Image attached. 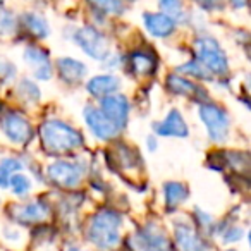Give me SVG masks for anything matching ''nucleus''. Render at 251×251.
<instances>
[{
  "instance_id": "12",
  "label": "nucleus",
  "mask_w": 251,
  "mask_h": 251,
  "mask_svg": "<svg viewBox=\"0 0 251 251\" xmlns=\"http://www.w3.org/2000/svg\"><path fill=\"white\" fill-rule=\"evenodd\" d=\"M143 25L145 29L155 38H167L176 31V23L162 12H145Z\"/></svg>"
},
{
  "instance_id": "31",
  "label": "nucleus",
  "mask_w": 251,
  "mask_h": 251,
  "mask_svg": "<svg viewBox=\"0 0 251 251\" xmlns=\"http://www.w3.org/2000/svg\"><path fill=\"white\" fill-rule=\"evenodd\" d=\"M229 2L232 4L234 9H243V7H246V4H248V0H229Z\"/></svg>"
},
{
  "instance_id": "18",
  "label": "nucleus",
  "mask_w": 251,
  "mask_h": 251,
  "mask_svg": "<svg viewBox=\"0 0 251 251\" xmlns=\"http://www.w3.org/2000/svg\"><path fill=\"white\" fill-rule=\"evenodd\" d=\"M167 90L174 93L176 97H189V95L198 93L200 86L193 81L179 76V74H171V76H167Z\"/></svg>"
},
{
  "instance_id": "14",
  "label": "nucleus",
  "mask_w": 251,
  "mask_h": 251,
  "mask_svg": "<svg viewBox=\"0 0 251 251\" xmlns=\"http://www.w3.org/2000/svg\"><path fill=\"white\" fill-rule=\"evenodd\" d=\"M88 69L83 62L71 57H60L57 60V74L64 83H77L86 76Z\"/></svg>"
},
{
  "instance_id": "21",
  "label": "nucleus",
  "mask_w": 251,
  "mask_h": 251,
  "mask_svg": "<svg viewBox=\"0 0 251 251\" xmlns=\"http://www.w3.org/2000/svg\"><path fill=\"white\" fill-rule=\"evenodd\" d=\"M158 5L162 9V14L169 16L174 23H182L188 18V11H186L182 0H160Z\"/></svg>"
},
{
  "instance_id": "26",
  "label": "nucleus",
  "mask_w": 251,
  "mask_h": 251,
  "mask_svg": "<svg viewBox=\"0 0 251 251\" xmlns=\"http://www.w3.org/2000/svg\"><path fill=\"white\" fill-rule=\"evenodd\" d=\"M18 91L21 95V98H25L29 103H35V101L40 100V90L35 83H31L29 79H23L18 86Z\"/></svg>"
},
{
  "instance_id": "10",
  "label": "nucleus",
  "mask_w": 251,
  "mask_h": 251,
  "mask_svg": "<svg viewBox=\"0 0 251 251\" xmlns=\"http://www.w3.org/2000/svg\"><path fill=\"white\" fill-rule=\"evenodd\" d=\"M153 129L158 136L164 138H188L189 129L186 124L182 114L177 108H172L164 121H160L158 124H153Z\"/></svg>"
},
{
  "instance_id": "1",
  "label": "nucleus",
  "mask_w": 251,
  "mask_h": 251,
  "mask_svg": "<svg viewBox=\"0 0 251 251\" xmlns=\"http://www.w3.org/2000/svg\"><path fill=\"white\" fill-rule=\"evenodd\" d=\"M42 145L49 153H69L84 145V138L76 127L64 121H45L40 127Z\"/></svg>"
},
{
  "instance_id": "9",
  "label": "nucleus",
  "mask_w": 251,
  "mask_h": 251,
  "mask_svg": "<svg viewBox=\"0 0 251 251\" xmlns=\"http://www.w3.org/2000/svg\"><path fill=\"white\" fill-rule=\"evenodd\" d=\"M100 110L105 114V117L110 122H114L119 129H124L127 126V119H129V101L127 97L121 93L108 95V97L100 100Z\"/></svg>"
},
{
  "instance_id": "19",
  "label": "nucleus",
  "mask_w": 251,
  "mask_h": 251,
  "mask_svg": "<svg viewBox=\"0 0 251 251\" xmlns=\"http://www.w3.org/2000/svg\"><path fill=\"white\" fill-rule=\"evenodd\" d=\"M23 26H26V29L36 38H47L50 33V26L47 19L38 14H33V12L23 16Z\"/></svg>"
},
{
  "instance_id": "4",
  "label": "nucleus",
  "mask_w": 251,
  "mask_h": 251,
  "mask_svg": "<svg viewBox=\"0 0 251 251\" xmlns=\"http://www.w3.org/2000/svg\"><path fill=\"white\" fill-rule=\"evenodd\" d=\"M200 119L206 127L208 138L213 143H224L229 136L230 119L222 107L215 103H205L200 107Z\"/></svg>"
},
{
  "instance_id": "20",
  "label": "nucleus",
  "mask_w": 251,
  "mask_h": 251,
  "mask_svg": "<svg viewBox=\"0 0 251 251\" xmlns=\"http://www.w3.org/2000/svg\"><path fill=\"white\" fill-rule=\"evenodd\" d=\"M164 195H165V203L167 208H176L179 206L186 198H188V188L181 182H167L164 186Z\"/></svg>"
},
{
  "instance_id": "15",
  "label": "nucleus",
  "mask_w": 251,
  "mask_h": 251,
  "mask_svg": "<svg viewBox=\"0 0 251 251\" xmlns=\"http://www.w3.org/2000/svg\"><path fill=\"white\" fill-rule=\"evenodd\" d=\"M176 241L181 251H206V243L186 224L176 226Z\"/></svg>"
},
{
  "instance_id": "13",
  "label": "nucleus",
  "mask_w": 251,
  "mask_h": 251,
  "mask_svg": "<svg viewBox=\"0 0 251 251\" xmlns=\"http://www.w3.org/2000/svg\"><path fill=\"white\" fill-rule=\"evenodd\" d=\"M121 88V79L110 74H101V76L91 77L86 83V91L95 98H105L108 95H114Z\"/></svg>"
},
{
  "instance_id": "2",
  "label": "nucleus",
  "mask_w": 251,
  "mask_h": 251,
  "mask_svg": "<svg viewBox=\"0 0 251 251\" xmlns=\"http://www.w3.org/2000/svg\"><path fill=\"white\" fill-rule=\"evenodd\" d=\"M122 219L117 212L101 210L91 219L88 227V239L100 250H110L121 239Z\"/></svg>"
},
{
  "instance_id": "16",
  "label": "nucleus",
  "mask_w": 251,
  "mask_h": 251,
  "mask_svg": "<svg viewBox=\"0 0 251 251\" xmlns=\"http://www.w3.org/2000/svg\"><path fill=\"white\" fill-rule=\"evenodd\" d=\"M47 215H49V208L42 201L26 203V205L16 208V220H19L23 224L42 222V220H45Z\"/></svg>"
},
{
  "instance_id": "33",
  "label": "nucleus",
  "mask_w": 251,
  "mask_h": 251,
  "mask_svg": "<svg viewBox=\"0 0 251 251\" xmlns=\"http://www.w3.org/2000/svg\"><path fill=\"white\" fill-rule=\"evenodd\" d=\"M69 251H77V248H71V250Z\"/></svg>"
},
{
  "instance_id": "35",
  "label": "nucleus",
  "mask_w": 251,
  "mask_h": 251,
  "mask_svg": "<svg viewBox=\"0 0 251 251\" xmlns=\"http://www.w3.org/2000/svg\"><path fill=\"white\" fill-rule=\"evenodd\" d=\"M230 251H232V250H230Z\"/></svg>"
},
{
  "instance_id": "28",
  "label": "nucleus",
  "mask_w": 251,
  "mask_h": 251,
  "mask_svg": "<svg viewBox=\"0 0 251 251\" xmlns=\"http://www.w3.org/2000/svg\"><path fill=\"white\" fill-rule=\"evenodd\" d=\"M16 74V69L12 64H9L7 60H0V77H4V79H7V77H12Z\"/></svg>"
},
{
  "instance_id": "17",
  "label": "nucleus",
  "mask_w": 251,
  "mask_h": 251,
  "mask_svg": "<svg viewBox=\"0 0 251 251\" xmlns=\"http://www.w3.org/2000/svg\"><path fill=\"white\" fill-rule=\"evenodd\" d=\"M127 62H129L131 69H133L136 74H140V76L151 74L155 71V66H157V60H155V57L151 55L150 52H143V50L131 53Z\"/></svg>"
},
{
  "instance_id": "34",
  "label": "nucleus",
  "mask_w": 251,
  "mask_h": 251,
  "mask_svg": "<svg viewBox=\"0 0 251 251\" xmlns=\"http://www.w3.org/2000/svg\"><path fill=\"white\" fill-rule=\"evenodd\" d=\"M2 2H4V0H0V4H2Z\"/></svg>"
},
{
  "instance_id": "8",
  "label": "nucleus",
  "mask_w": 251,
  "mask_h": 251,
  "mask_svg": "<svg viewBox=\"0 0 251 251\" xmlns=\"http://www.w3.org/2000/svg\"><path fill=\"white\" fill-rule=\"evenodd\" d=\"M49 177L52 182H55L60 188H76L81 182L84 174V167L79 164H74V162H66V160H59L53 162L49 169Z\"/></svg>"
},
{
  "instance_id": "32",
  "label": "nucleus",
  "mask_w": 251,
  "mask_h": 251,
  "mask_svg": "<svg viewBox=\"0 0 251 251\" xmlns=\"http://www.w3.org/2000/svg\"><path fill=\"white\" fill-rule=\"evenodd\" d=\"M147 143H148V150L155 151V148H157V140H155V136H148Z\"/></svg>"
},
{
  "instance_id": "7",
  "label": "nucleus",
  "mask_w": 251,
  "mask_h": 251,
  "mask_svg": "<svg viewBox=\"0 0 251 251\" xmlns=\"http://www.w3.org/2000/svg\"><path fill=\"white\" fill-rule=\"evenodd\" d=\"M83 117H84V122H86V126H88V129L91 131V134L101 141L114 140V138L119 134V131H121L117 126H115L114 122L108 121V119L105 117L103 112L97 107H91V105L84 107Z\"/></svg>"
},
{
  "instance_id": "11",
  "label": "nucleus",
  "mask_w": 251,
  "mask_h": 251,
  "mask_svg": "<svg viewBox=\"0 0 251 251\" xmlns=\"http://www.w3.org/2000/svg\"><path fill=\"white\" fill-rule=\"evenodd\" d=\"M25 59L33 67V74L36 79L49 81L52 77V66H50L49 53L40 47H28L25 50Z\"/></svg>"
},
{
  "instance_id": "30",
  "label": "nucleus",
  "mask_w": 251,
  "mask_h": 251,
  "mask_svg": "<svg viewBox=\"0 0 251 251\" xmlns=\"http://www.w3.org/2000/svg\"><path fill=\"white\" fill-rule=\"evenodd\" d=\"M195 2L206 11H215V9L220 7V0H195Z\"/></svg>"
},
{
  "instance_id": "3",
  "label": "nucleus",
  "mask_w": 251,
  "mask_h": 251,
  "mask_svg": "<svg viewBox=\"0 0 251 251\" xmlns=\"http://www.w3.org/2000/svg\"><path fill=\"white\" fill-rule=\"evenodd\" d=\"M195 50L198 62L208 71L210 74H226L229 62H227L226 50L220 47L213 36H200L195 42Z\"/></svg>"
},
{
  "instance_id": "27",
  "label": "nucleus",
  "mask_w": 251,
  "mask_h": 251,
  "mask_svg": "<svg viewBox=\"0 0 251 251\" xmlns=\"http://www.w3.org/2000/svg\"><path fill=\"white\" fill-rule=\"evenodd\" d=\"M16 29V18L7 9H0V35H9Z\"/></svg>"
},
{
  "instance_id": "29",
  "label": "nucleus",
  "mask_w": 251,
  "mask_h": 251,
  "mask_svg": "<svg viewBox=\"0 0 251 251\" xmlns=\"http://www.w3.org/2000/svg\"><path fill=\"white\" fill-rule=\"evenodd\" d=\"M241 236H243V229H241V227H230V229L224 234V241L234 243V241H239Z\"/></svg>"
},
{
  "instance_id": "6",
  "label": "nucleus",
  "mask_w": 251,
  "mask_h": 251,
  "mask_svg": "<svg viewBox=\"0 0 251 251\" xmlns=\"http://www.w3.org/2000/svg\"><path fill=\"white\" fill-rule=\"evenodd\" d=\"M0 129L9 141L16 145H26L33 138V126L21 112L9 110L0 119Z\"/></svg>"
},
{
  "instance_id": "24",
  "label": "nucleus",
  "mask_w": 251,
  "mask_h": 251,
  "mask_svg": "<svg viewBox=\"0 0 251 251\" xmlns=\"http://www.w3.org/2000/svg\"><path fill=\"white\" fill-rule=\"evenodd\" d=\"M177 71L182 74H188V76H191V77H196V79H201V81H206V79L212 77V74H210L208 71H206L205 67L198 62V60H189V62L179 66Z\"/></svg>"
},
{
  "instance_id": "25",
  "label": "nucleus",
  "mask_w": 251,
  "mask_h": 251,
  "mask_svg": "<svg viewBox=\"0 0 251 251\" xmlns=\"http://www.w3.org/2000/svg\"><path fill=\"white\" fill-rule=\"evenodd\" d=\"M9 188L12 189L14 195L25 196V195H28V191L31 189V181H29L25 174L16 172V174H12L11 179H9Z\"/></svg>"
},
{
  "instance_id": "23",
  "label": "nucleus",
  "mask_w": 251,
  "mask_h": 251,
  "mask_svg": "<svg viewBox=\"0 0 251 251\" xmlns=\"http://www.w3.org/2000/svg\"><path fill=\"white\" fill-rule=\"evenodd\" d=\"M93 5L95 11L101 12V14H112V16H121L124 14V2L122 0H88Z\"/></svg>"
},
{
  "instance_id": "5",
  "label": "nucleus",
  "mask_w": 251,
  "mask_h": 251,
  "mask_svg": "<svg viewBox=\"0 0 251 251\" xmlns=\"http://www.w3.org/2000/svg\"><path fill=\"white\" fill-rule=\"evenodd\" d=\"M73 40L84 53L91 57V59L103 60L108 55V42L97 28L93 26H83V28L76 29L73 35Z\"/></svg>"
},
{
  "instance_id": "22",
  "label": "nucleus",
  "mask_w": 251,
  "mask_h": 251,
  "mask_svg": "<svg viewBox=\"0 0 251 251\" xmlns=\"http://www.w3.org/2000/svg\"><path fill=\"white\" fill-rule=\"evenodd\" d=\"M21 169H23V164L18 158H12V157L2 158V160H0V188L2 189L9 188V179H11V176L19 172Z\"/></svg>"
}]
</instances>
